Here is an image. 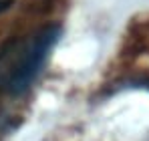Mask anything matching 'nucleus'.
Masks as SVG:
<instances>
[{"mask_svg":"<svg viewBox=\"0 0 149 141\" xmlns=\"http://www.w3.org/2000/svg\"><path fill=\"white\" fill-rule=\"evenodd\" d=\"M58 34L61 28L56 24H47L26 36L8 40L0 48V89L14 95L22 93L42 67Z\"/></svg>","mask_w":149,"mask_h":141,"instance_id":"nucleus-1","label":"nucleus"},{"mask_svg":"<svg viewBox=\"0 0 149 141\" xmlns=\"http://www.w3.org/2000/svg\"><path fill=\"white\" fill-rule=\"evenodd\" d=\"M12 2H14V0H0V12H4V10H8Z\"/></svg>","mask_w":149,"mask_h":141,"instance_id":"nucleus-2","label":"nucleus"}]
</instances>
